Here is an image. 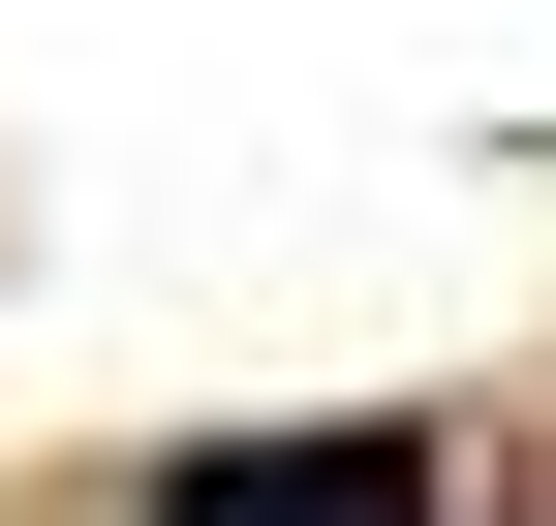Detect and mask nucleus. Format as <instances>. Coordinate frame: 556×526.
Instances as JSON below:
<instances>
[{
    "label": "nucleus",
    "mask_w": 556,
    "mask_h": 526,
    "mask_svg": "<svg viewBox=\"0 0 556 526\" xmlns=\"http://www.w3.org/2000/svg\"><path fill=\"white\" fill-rule=\"evenodd\" d=\"M155 526H433L402 434H217V465H155Z\"/></svg>",
    "instance_id": "obj_1"
}]
</instances>
